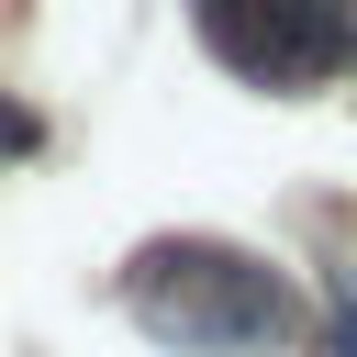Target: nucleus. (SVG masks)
Returning a JSON list of instances; mask_svg holds the SVG:
<instances>
[{
  "instance_id": "f257e3e1",
  "label": "nucleus",
  "mask_w": 357,
  "mask_h": 357,
  "mask_svg": "<svg viewBox=\"0 0 357 357\" xmlns=\"http://www.w3.org/2000/svg\"><path fill=\"white\" fill-rule=\"evenodd\" d=\"M123 312L167 357H279L301 335L290 268H268L257 245H223V234H156V245H134L123 257Z\"/></svg>"
},
{
  "instance_id": "f03ea898",
  "label": "nucleus",
  "mask_w": 357,
  "mask_h": 357,
  "mask_svg": "<svg viewBox=\"0 0 357 357\" xmlns=\"http://www.w3.org/2000/svg\"><path fill=\"white\" fill-rule=\"evenodd\" d=\"M201 45L257 89H312L357 56V0H201Z\"/></svg>"
},
{
  "instance_id": "7ed1b4c3",
  "label": "nucleus",
  "mask_w": 357,
  "mask_h": 357,
  "mask_svg": "<svg viewBox=\"0 0 357 357\" xmlns=\"http://www.w3.org/2000/svg\"><path fill=\"white\" fill-rule=\"evenodd\" d=\"M324 357H357V268L324 279Z\"/></svg>"
}]
</instances>
